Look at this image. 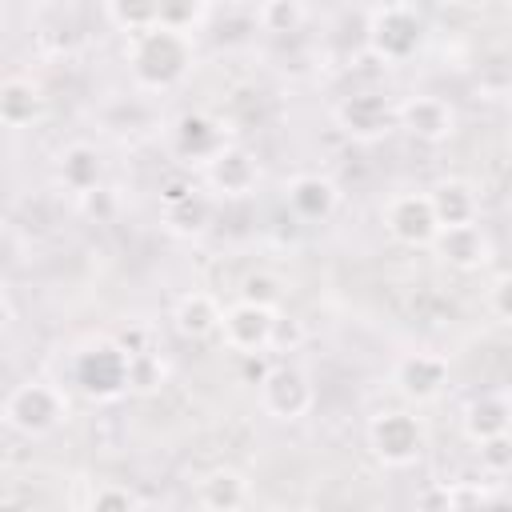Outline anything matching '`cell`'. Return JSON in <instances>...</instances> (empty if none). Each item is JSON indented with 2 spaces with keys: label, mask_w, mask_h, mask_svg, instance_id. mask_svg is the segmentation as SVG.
Returning a JSON list of instances; mask_svg holds the SVG:
<instances>
[{
  "label": "cell",
  "mask_w": 512,
  "mask_h": 512,
  "mask_svg": "<svg viewBox=\"0 0 512 512\" xmlns=\"http://www.w3.org/2000/svg\"><path fill=\"white\" fill-rule=\"evenodd\" d=\"M204 176H208L212 192H220V196H248L260 184V160L248 148L228 144L224 152H216L204 164Z\"/></svg>",
  "instance_id": "4fadbf2b"
},
{
  "label": "cell",
  "mask_w": 512,
  "mask_h": 512,
  "mask_svg": "<svg viewBox=\"0 0 512 512\" xmlns=\"http://www.w3.org/2000/svg\"><path fill=\"white\" fill-rule=\"evenodd\" d=\"M200 504L212 512H236L248 504V480L236 468H216L200 480Z\"/></svg>",
  "instance_id": "44dd1931"
},
{
  "label": "cell",
  "mask_w": 512,
  "mask_h": 512,
  "mask_svg": "<svg viewBox=\"0 0 512 512\" xmlns=\"http://www.w3.org/2000/svg\"><path fill=\"white\" fill-rule=\"evenodd\" d=\"M260 404L276 420H300L312 408V384L296 364H272L268 380L260 384Z\"/></svg>",
  "instance_id": "9c48e42d"
},
{
  "label": "cell",
  "mask_w": 512,
  "mask_h": 512,
  "mask_svg": "<svg viewBox=\"0 0 512 512\" xmlns=\"http://www.w3.org/2000/svg\"><path fill=\"white\" fill-rule=\"evenodd\" d=\"M272 324H276V308L268 304H252V300H236L228 312H224V344L232 352H268V340H272Z\"/></svg>",
  "instance_id": "8fae6325"
},
{
  "label": "cell",
  "mask_w": 512,
  "mask_h": 512,
  "mask_svg": "<svg viewBox=\"0 0 512 512\" xmlns=\"http://www.w3.org/2000/svg\"><path fill=\"white\" fill-rule=\"evenodd\" d=\"M196 64V48L188 40V32H176V28H148V32H132L128 40V68H132V80L148 92H168L176 88Z\"/></svg>",
  "instance_id": "6da1fadb"
},
{
  "label": "cell",
  "mask_w": 512,
  "mask_h": 512,
  "mask_svg": "<svg viewBox=\"0 0 512 512\" xmlns=\"http://www.w3.org/2000/svg\"><path fill=\"white\" fill-rule=\"evenodd\" d=\"M240 300L276 308V304H280V280H276L272 272H248L244 284H240Z\"/></svg>",
  "instance_id": "f546056e"
},
{
  "label": "cell",
  "mask_w": 512,
  "mask_h": 512,
  "mask_svg": "<svg viewBox=\"0 0 512 512\" xmlns=\"http://www.w3.org/2000/svg\"><path fill=\"white\" fill-rule=\"evenodd\" d=\"M448 488V512H460V508H492V496L488 488H480L476 480H456V484H444Z\"/></svg>",
  "instance_id": "4dcf8cb0"
},
{
  "label": "cell",
  "mask_w": 512,
  "mask_h": 512,
  "mask_svg": "<svg viewBox=\"0 0 512 512\" xmlns=\"http://www.w3.org/2000/svg\"><path fill=\"white\" fill-rule=\"evenodd\" d=\"M432 4H456V0H432Z\"/></svg>",
  "instance_id": "74e56055"
},
{
  "label": "cell",
  "mask_w": 512,
  "mask_h": 512,
  "mask_svg": "<svg viewBox=\"0 0 512 512\" xmlns=\"http://www.w3.org/2000/svg\"><path fill=\"white\" fill-rule=\"evenodd\" d=\"M392 384L404 400H436L444 388H448V360L436 356V352H408L396 360L392 368Z\"/></svg>",
  "instance_id": "30bf717a"
},
{
  "label": "cell",
  "mask_w": 512,
  "mask_h": 512,
  "mask_svg": "<svg viewBox=\"0 0 512 512\" xmlns=\"http://www.w3.org/2000/svg\"><path fill=\"white\" fill-rule=\"evenodd\" d=\"M88 508H96V512H132V508H144V500L128 484H100L88 496Z\"/></svg>",
  "instance_id": "83f0119b"
},
{
  "label": "cell",
  "mask_w": 512,
  "mask_h": 512,
  "mask_svg": "<svg viewBox=\"0 0 512 512\" xmlns=\"http://www.w3.org/2000/svg\"><path fill=\"white\" fill-rule=\"evenodd\" d=\"M208 12V0H160V24L164 28H176V32H188L204 20Z\"/></svg>",
  "instance_id": "484cf974"
},
{
  "label": "cell",
  "mask_w": 512,
  "mask_h": 512,
  "mask_svg": "<svg viewBox=\"0 0 512 512\" xmlns=\"http://www.w3.org/2000/svg\"><path fill=\"white\" fill-rule=\"evenodd\" d=\"M256 20L272 36H292L304 24V4L300 0H264L260 12H256Z\"/></svg>",
  "instance_id": "d4e9b609"
},
{
  "label": "cell",
  "mask_w": 512,
  "mask_h": 512,
  "mask_svg": "<svg viewBox=\"0 0 512 512\" xmlns=\"http://www.w3.org/2000/svg\"><path fill=\"white\" fill-rule=\"evenodd\" d=\"M460 424H464V436H468L472 444H480V440H488V436H500V432H512V396H504V392H484V396L468 400Z\"/></svg>",
  "instance_id": "2e32d148"
},
{
  "label": "cell",
  "mask_w": 512,
  "mask_h": 512,
  "mask_svg": "<svg viewBox=\"0 0 512 512\" xmlns=\"http://www.w3.org/2000/svg\"><path fill=\"white\" fill-rule=\"evenodd\" d=\"M168 140H172V152L184 160V164H208L216 152L228 148V136H224V124L208 112H180L168 128Z\"/></svg>",
  "instance_id": "ba28073f"
},
{
  "label": "cell",
  "mask_w": 512,
  "mask_h": 512,
  "mask_svg": "<svg viewBox=\"0 0 512 512\" xmlns=\"http://www.w3.org/2000/svg\"><path fill=\"white\" fill-rule=\"evenodd\" d=\"M364 36H368L372 56H380L384 64H400L416 56V48L424 44V20L408 4H380L372 8Z\"/></svg>",
  "instance_id": "277c9868"
},
{
  "label": "cell",
  "mask_w": 512,
  "mask_h": 512,
  "mask_svg": "<svg viewBox=\"0 0 512 512\" xmlns=\"http://www.w3.org/2000/svg\"><path fill=\"white\" fill-rule=\"evenodd\" d=\"M64 420H68V400L60 388H52L44 380H24L4 400V424L28 440L56 432Z\"/></svg>",
  "instance_id": "7a4b0ae2"
},
{
  "label": "cell",
  "mask_w": 512,
  "mask_h": 512,
  "mask_svg": "<svg viewBox=\"0 0 512 512\" xmlns=\"http://www.w3.org/2000/svg\"><path fill=\"white\" fill-rule=\"evenodd\" d=\"M436 256L448 264V268H460V272H476L492 260V240L488 232L472 220V224H456V228H440L436 236Z\"/></svg>",
  "instance_id": "5bb4252c"
},
{
  "label": "cell",
  "mask_w": 512,
  "mask_h": 512,
  "mask_svg": "<svg viewBox=\"0 0 512 512\" xmlns=\"http://www.w3.org/2000/svg\"><path fill=\"white\" fill-rule=\"evenodd\" d=\"M396 116H400V128L408 136H416L420 144H440L456 132V112L440 96H408L396 108Z\"/></svg>",
  "instance_id": "7c38bea8"
},
{
  "label": "cell",
  "mask_w": 512,
  "mask_h": 512,
  "mask_svg": "<svg viewBox=\"0 0 512 512\" xmlns=\"http://www.w3.org/2000/svg\"><path fill=\"white\" fill-rule=\"evenodd\" d=\"M56 176L68 192H88L96 184H104V156L92 148V144H68L60 156H56Z\"/></svg>",
  "instance_id": "ffe728a7"
},
{
  "label": "cell",
  "mask_w": 512,
  "mask_h": 512,
  "mask_svg": "<svg viewBox=\"0 0 512 512\" xmlns=\"http://www.w3.org/2000/svg\"><path fill=\"white\" fill-rule=\"evenodd\" d=\"M428 200H432V212L440 220V228H456V224H472L480 204H476V192L468 180H436L428 188Z\"/></svg>",
  "instance_id": "ac0fdd59"
},
{
  "label": "cell",
  "mask_w": 512,
  "mask_h": 512,
  "mask_svg": "<svg viewBox=\"0 0 512 512\" xmlns=\"http://www.w3.org/2000/svg\"><path fill=\"white\" fill-rule=\"evenodd\" d=\"M188 192H196V188H192V180H188V176H172V180H168V184L160 188V204H172V200H184Z\"/></svg>",
  "instance_id": "d590c367"
},
{
  "label": "cell",
  "mask_w": 512,
  "mask_h": 512,
  "mask_svg": "<svg viewBox=\"0 0 512 512\" xmlns=\"http://www.w3.org/2000/svg\"><path fill=\"white\" fill-rule=\"evenodd\" d=\"M288 208L300 216V220H328L340 204V188L320 176V172H300L288 180Z\"/></svg>",
  "instance_id": "9a60e30c"
},
{
  "label": "cell",
  "mask_w": 512,
  "mask_h": 512,
  "mask_svg": "<svg viewBox=\"0 0 512 512\" xmlns=\"http://www.w3.org/2000/svg\"><path fill=\"white\" fill-rule=\"evenodd\" d=\"M384 228H388V236L396 244H408V248L436 244L440 220L432 212L428 192H400V196H392L388 208H384Z\"/></svg>",
  "instance_id": "52a82bcc"
},
{
  "label": "cell",
  "mask_w": 512,
  "mask_h": 512,
  "mask_svg": "<svg viewBox=\"0 0 512 512\" xmlns=\"http://www.w3.org/2000/svg\"><path fill=\"white\" fill-rule=\"evenodd\" d=\"M304 344V324L296 316H284L276 312V324H272V340H268V352H296Z\"/></svg>",
  "instance_id": "1f68e13d"
},
{
  "label": "cell",
  "mask_w": 512,
  "mask_h": 512,
  "mask_svg": "<svg viewBox=\"0 0 512 512\" xmlns=\"http://www.w3.org/2000/svg\"><path fill=\"white\" fill-rule=\"evenodd\" d=\"M368 448L380 464L404 468V464L420 460V452H424V424L404 408L376 412L368 420Z\"/></svg>",
  "instance_id": "5b68a950"
},
{
  "label": "cell",
  "mask_w": 512,
  "mask_h": 512,
  "mask_svg": "<svg viewBox=\"0 0 512 512\" xmlns=\"http://www.w3.org/2000/svg\"><path fill=\"white\" fill-rule=\"evenodd\" d=\"M476 448H480V464H484L488 472H496V476L512 472V432L488 436V440H480Z\"/></svg>",
  "instance_id": "f1b7e54d"
},
{
  "label": "cell",
  "mask_w": 512,
  "mask_h": 512,
  "mask_svg": "<svg viewBox=\"0 0 512 512\" xmlns=\"http://www.w3.org/2000/svg\"><path fill=\"white\" fill-rule=\"evenodd\" d=\"M116 340H120V348H124L128 356H136V352H144V348H152V344H148V328H140V324H132V328H124V332H120Z\"/></svg>",
  "instance_id": "e575fe53"
},
{
  "label": "cell",
  "mask_w": 512,
  "mask_h": 512,
  "mask_svg": "<svg viewBox=\"0 0 512 512\" xmlns=\"http://www.w3.org/2000/svg\"><path fill=\"white\" fill-rule=\"evenodd\" d=\"M76 200H80V212H84L92 224H112L116 212H120V200H116V192H112L108 184H96V188L80 192Z\"/></svg>",
  "instance_id": "4316f807"
},
{
  "label": "cell",
  "mask_w": 512,
  "mask_h": 512,
  "mask_svg": "<svg viewBox=\"0 0 512 512\" xmlns=\"http://www.w3.org/2000/svg\"><path fill=\"white\" fill-rule=\"evenodd\" d=\"M208 224H212V200H208L204 192H188L184 200L164 204V228H168L172 236L192 240V236H204Z\"/></svg>",
  "instance_id": "7402d4cb"
},
{
  "label": "cell",
  "mask_w": 512,
  "mask_h": 512,
  "mask_svg": "<svg viewBox=\"0 0 512 512\" xmlns=\"http://www.w3.org/2000/svg\"><path fill=\"white\" fill-rule=\"evenodd\" d=\"M172 324H176L180 336H188V340H204V336L220 332V324H224V308H220L216 296H208V292H188V296L176 300V308H172Z\"/></svg>",
  "instance_id": "d6986e66"
},
{
  "label": "cell",
  "mask_w": 512,
  "mask_h": 512,
  "mask_svg": "<svg viewBox=\"0 0 512 512\" xmlns=\"http://www.w3.org/2000/svg\"><path fill=\"white\" fill-rule=\"evenodd\" d=\"M164 380H168V364H164V356L156 348H144V352H136L128 360V392L152 396V392L164 388Z\"/></svg>",
  "instance_id": "cb8c5ba5"
},
{
  "label": "cell",
  "mask_w": 512,
  "mask_h": 512,
  "mask_svg": "<svg viewBox=\"0 0 512 512\" xmlns=\"http://www.w3.org/2000/svg\"><path fill=\"white\" fill-rule=\"evenodd\" d=\"M104 8H108V20L128 36L160 24V0H104Z\"/></svg>",
  "instance_id": "603a6c76"
},
{
  "label": "cell",
  "mask_w": 512,
  "mask_h": 512,
  "mask_svg": "<svg viewBox=\"0 0 512 512\" xmlns=\"http://www.w3.org/2000/svg\"><path fill=\"white\" fill-rule=\"evenodd\" d=\"M128 352L120 340H92L72 360V380L88 400H120L128 392Z\"/></svg>",
  "instance_id": "3957f363"
},
{
  "label": "cell",
  "mask_w": 512,
  "mask_h": 512,
  "mask_svg": "<svg viewBox=\"0 0 512 512\" xmlns=\"http://www.w3.org/2000/svg\"><path fill=\"white\" fill-rule=\"evenodd\" d=\"M332 120L352 140H380V136H388L400 124L396 104L384 92H352V96H344L336 104Z\"/></svg>",
  "instance_id": "8992f818"
},
{
  "label": "cell",
  "mask_w": 512,
  "mask_h": 512,
  "mask_svg": "<svg viewBox=\"0 0 512 512\" xmlns=\"http://www.w3.org/2000/svg\"><path fill=\"white\" fill-rule=\"evenodd\" d=\"M44 116V92L40 84L24 76H8L0 84V124L4 128H28Z\"/></svg>",
  "instance_id": "e0dca14e"
},
{
  "label": "cell",
  "mask_w": 512,
  "mask_h": 512,
  "mask_svg": "<svg viewBox=\"0 0 512 512\" xmlns=\"http://www.w3.org/2000/svg\"><path fill=\"white\" fill-rule=\"evenodd\" d=\"M488 304H492V312H496L500 320H508V324H512V272H508V276H500V280L492 284Z\"/></svg>",
  "instance_id": "d6a6232c"
},
{
  "label": "cell",
  "mask_w": 512,
  "mask_h": 512,
  "mask_svg": "<svg viewBox=\"0 0 512 512\" xmlns=\"http://www.w3.org/2000/svg\"><path fill=\"white\" fill-rule=\"evenodd\" d=\"M240 356H244V368H240L244 384H264V380H268V372H272L268 352H240Z\"/></svg>",
  "instance_id": "836d02e7"
},
{
  "label": "cell",
  "mask_w": 512,
  "mask_h": 512,
  "mask_svg": "<svg viewBox=\"0 0 512 512\" xmlns=\"http://www.w3.org/2000/svg\"><path fill=\"white\" fill-rule=\"evenodd\" d=\"M416 504H420V508H444V512H448V488H444V484H440V488H428L424 496H416Z\"/></svg>",
  "instance_id": "8d00e7d4"
}]
</instances>
